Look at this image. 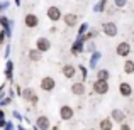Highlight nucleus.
<instances>
[{
  "label": "nucleus",
  "instance_id": "obj_8",
  "mask_svg": "<svg viewBox=\"0 0 134 130\" xmlns=\"http://www.w3.org/2000/svg\"><path fill=\"white\" fill-rule=\"evenodd\" d=\"M71 91L75 95H83L85 93V86H83V83H75V85L71 86Z\"/></svg>",
  "mask_w": 134,
  "mask_h": 130
},
{
  "label": "nucleus",
  "instance_id": "obj_10",
  "mask_svg": "<svg viewBox=\"0 0 134 130\" xmlns=\"http://www.w3.org/2000/svg\"><path fill=\"white\" fill-rule=\"evenodd\" d=\"M65 22H66V26H75L76 24V15L75 14H68V15L65 17Z\"/></svg>",
  "mask_w": 134,
  "mask_h": 130
},
{
  "label": "nucleus",
  "instance_id": "obj_17",
  "mask_svg": "<svg viewBox=\"0 0 134 130\" xmlns=\"http://www.w3.org/2000/svg\"><path fill=\"white\" fill-rule=\"evenodd\" d=\"M100 128H112V122L110 120H102L100 122Z\"/></svg>",
  "mask_w": 134,
  "mask_h": 130
},
{
  "label": "nucleus",
  "instance_id": "obj_12",
  "mask_svg": "<svg viewBox=\"0 0 134 130\" xmlns=\"http://www.w3.org/2000/svg\"><path fill=\"white\" fill-rule=\"evenodd\" d=\"M37 127H39V128H48L49 127L48 118H46V117H39V118H37Z\"/></svg>",
  "mask_w": 134,
  "mask_h": 130
},
{
  "label": "nucleus",
  "instance_id": "obj_14",
  "mask_svg": "<svg viewBox=\"0 0 134 130\" xmlns=\"http://www.w3.org/2000/svg\"><path fill=\"white\" fill-rule=\"evenodd\" d=\"M112 118L117 120V122H122V120H124V113H122L121 110H114V112H112Z\"/></svg>",
  "mask_w": 134,
  "mask_h": 130
},
{
  "label": "nucleus",
  "instance_id": "obj_7",
  "mask_svg": "<svg viewBox=\"0 0 134 130\" xmlns=\"http://www.w3.org/2000/svg\"><path fill=\"white\" fill-rule=\"evenodd\" d=\"M119 91H121L122 96H131L132 88H131V85H129V83H121V86H119Z\"/></svg>",
  "mask_w": 134,
  "mask_h": 130
},
{
  "label": "nucleus",
  "instance_id": "obj_4",
  "mask_svg": "<svg viewBox=\"0 0 134 130\" xmlns=\"http://www.w3.org/2000/svg\"><path fill=\"white\" fill-rule=\"evenodd\" d=\"M48 17H49L51 20H58L59 17H61V12H59L58 7H49V10H48Z\"/></svg>",
  "mask_w": 134,
  "mask_h": 130
},
{
  "label": "nucleus",
  "instance_id": "obj_5",
  "mask_svg": "<svg viewBox=\"0 0 134 130\" xmlns=\"http://www.w3.org/2000/svg\"><path fill=\"white\" fill-rule=\"evenodd\" d=\"M41 88L46 91H51L53 88H54V79L53 78H44L43 81H41Z\"/></svg>",
  "mask_w": 134,
  "mask_h": 130
},
{
  "label": "nucleus",
  "instance_id": "obj_2",
  "mask_svg": "<svg viewBox=\"0 0 134 130\" xmlns=\"http://www.w3.org/2000/svg\"><path fill=\"white\" fill-rule=\"evenodd\" d=\"M104 32L107 34L109 37L117 36V26H115L114 22H107V24H104Z\"/></svg>",
  "mask_w": 134,
  "mask_h": 130
},
{
  "label": "nucleus",
  "instance_id": "obj_9",
  "mask_svg": "<svg viewBox=\"0 0 134 130\" xmlns=\"http://www.w3.org/2000/svg\"><path fill=\"white\" fill-rule=\"evenodd\" d=\"M37 22H39V20H37L36 15H26V24H27L29 27H36Z\"/></svg>",
  "mask_w": 134,
  "mask_h": 130
},
{
  "label": "nucleus",
  "instance_id": "obj_3",
  "mask_svg": "<svg viewBox=\"0 0 134 130\" xmlns=\"http://www.w3.org/2000/svg\"><path fill=\"white\" fill-rule=\"evenodd\" d=\"M115 51H117L119 56L124 58V56H127L129 52H131V46H129L127 42H121V44H117V49H115Z\"/></svg>",
  "mask_w": 134,
  "mask_h": 130
},
{
  "label": "nucleus",
  "instance_id": "obj_11",
  "mask_svg": "<svg viewBox=\"0 0 134 130\" xmlns=\"http://www.w3.org/2000/svg\"><path fill=\"white\" fill-rule=\"evenodd\" d=\"M37 49H39V51H48V49H49V42L46 39H39V41H37Z\"/></svg>",
  "mask_w": 134,
  "mask_h": 130
},
{
  "label": "nucleus",
  "instance_id": "obj_16",
  "mask_svg": "<svg viewBox=\"0 0 134 130\" xmlns=\"http://www.w3.org/2000/svg\"><path fill=\"white\" fill-rule=\"evenodd\" d=\"M97 78H98V79H109V71L100 69V71H98V75H97Z\"/></svg>",
  "mask_w": 134,
  "mask_h": 130
},
{
  "label": "nucleus",
  "instance_id": "obj_15",
  "mask_svg": "<svg viewBox=\"0 0 134 130\" xmlns=\"http://www.w3.org/2000/svg\"><path fill=\"white\" fill-rule=\"evenodd\" d=\"M124 71L127 73V75L134 73V63H132V61H126V64H124Z\"/></svg>",
  "mask_w": 134,
  "mask_h": 130
},
{
  "label": "nucleus",
  "instance_id": "obj_6",
  "mask_svg": "<svg viewBox=\"0 0 134 130\" xmlns=\"http://www.w3.org/2000/svg\"><path fill=\"white\" fill-rule=\"evenodd\" d=\"M59 113H61V118H63V120H70V118L73 117V110L68 107V105L61 107V112H59Z\"/></svg>",
  "mask_w": 134,
  "mask_h": 130
},
{
  "label": "nucleus",
  "instance_id": "obj_18",
  "mask_svg": "<svg viewBox=\"0 0 134 130\" xmlns=\"http://www.w3.org/2000/svg\"><path fill=\"white\" fill-rule=\"evenodd\" d=\"M31 59H34V61H37V59L41 58V54H39V51H31Z\"/></svg>",
  "mask_w": 134,
  "mask_h": 130
},
{
  "label": "nucleus",
  "instance_id": "obj_19",
  "mask_svg": "<svg viewBox=\"0 0 134 130\" xmlns=\"http://www.w3.org/2000/svg\"><path fill=\"white\" fill-rule=\"evenodd\" d=\"M115 3H117V5H124L126 0H115Z\"/></svg>",
  "mask_w": 134,
  "mask_h": 130
},
{
  "label": "nucleus",
  "instance_id": "obj_13",
  "mask_svg": "<svg viewBox=\"0 0 134 130\" xmlns=\"http://www.w3.org/2000/svg\"><path fill=\"white\" fill-rule=\"evenodd\" d=\"M63 73H65L66 78H71V76L75 75V68H73V66H65V68H63Z\"/></svg>",
  "mask_w": 134,
  "mask_h": 130
},
{
  "label": "nucleus",
  "instance_id": "obj_1",
  "mask_svg": "<svg viewBox=\"0 0 134 130\" xmlns=\"http://www.w3.org/2000/svg\"><path fill=\"white\" fill-rule=\"evenodd\" d=\"M93 90H95V93H98V95H105L109 91L107 79H97V81L93 83Z\"/></svg>",
  "mask_w": 134,
  "mask_h": 130
}]
</instances>
